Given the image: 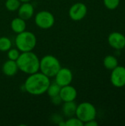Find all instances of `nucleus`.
<instances>
[{
  "label": "nucleus",
  "instance_id": "nucleus-1",
  "mask_svg": "<svg viewBox=\"0 0 125 126\" xmlns=\"http://www.w3.org/2000/svg\"><path fill=\"white\" fill-rule=\"evenodd\" d=\"M50 83L48 76L38 72L29 75L24 83V88L32 95H41L46 92Z\"/></svg>",
  "mask_w": 125,
  "mask_h": 126
},
{
  "label": "nucleus",
  "instance_id": "nucleus-2",
  "mask_svg": "<svg viewBox=\"0 0 125 126\" xmlns=\"http://www.w3.org/2000/svg\"><path fill=\"white\" fill-rule=\"evenodd\" d=\"M16 63L18 69L27 75L38 72L40 69V60L32 51L23 52L20 54Z\"/></svg>",
  "mask_w": 125,
  "mask_h": 126
},
{
  "label": "nucleus",
  "instance_id": "nucleus-3",
  "mask_svg": "<svg viewBox=\"0 0 125 126\" xmlns=\"http://www.w3.org/2000/svg\"><path fill=\"white\" fill-rule=\"evenodd\" d=\"M15 43L17 49L21 52H29L32 51L35 47L37 44V38L35 34L32 32L24 30V32L17 34Z\"/></svg>",
  "mask_w": 125,
  "mask_h": 126
},
{
  "label": "nucleus",
  "instance_id": "nucleus-4",
  "mask_svg": "<svg viewBox=\"0 0 125 126\" xmlns=\"http://www.w3.org/2000/svg\"><path fill=\"white\" fill-rule=\"evenodd\" d=\"M61 68L60 61L52 55H46L40 60V70L49 78L55 77Z\"/></svg>",
  "mask_w": 125,
  "mask_h": 126
},
{
  "label": "nucleus",
  "instance_id": "nucleus-5",
  "mask_svg": "<svg viewBox=\"0 0 125 126\" xmlns=\"http://www.w3.org/2000/svg\"><path fill=\"white\" fill-rule=\"evenodd\" d=\"M75 115L83 123H85L90 120H95L97 110L91 103L84 102L77 106Z\"/></svg>",
  "mask_w": 125,
  "mask_h": 126
},
{
  "label": "nucleus",
  "instance_id": "nucleus-6",
  "mask_svg": "<svg viewBox=\"0 0 125 126\" xmlns=\"http://www.w3.org/2000/svg\"><path fill=\"white\" fill-rule=\"evenodd\" d=\"M35 22L38 27L47 30L53 27L55 24V17L52 13L46 10H42L36 14Z\"/></svg>",
  "mask_w": 125,
  "mask_h": 126
},
{
  "label": "nucleus",
  "instance_id": "nucleus-7",
  "mask_svg": "<svg viewBox=\"0 0 125 126\" xmlns=\"http://www.w3.org/2000/svg\"><path fill=\"white\" fill-rule=\"evenodd\" d=\"M87 14V7L82 2L74 4L69 10V17L73 21H80L85 18Z\"/></svg>",
  "mask_w": 125,
  "mask_h": 126
},
{
  "label": "nucleus",
  "instance_id": "nucleus-8",
  "mask_svg": "<svg viewBox=\"0 0 125 126\" xmlns=\"http://www.w3.org/2000/svg\"><path fill=\"white\" fill-rule=\"evenodd\" d=\"M55 77V83L60 87H63L71 84L73 79V74L71 70L68 68H60Z\"/></svg>",
  "mask_w": 125,
  "mask_h": 126
},
{
  "label": "nucleus",
  "instance_id": "nucleus-9",
  "mask_svg": "<svg viewBox=\"0 0 125 126\" xmlns=\"http://www.w3.org/2000/svg\"><path fill=\"white\" fill-rule=\"evenodd\" d=\"M112 84L116 87H123L125 86V67L116 66L113 69L111 75Z\"/></svg>",
  "mask_w": 125,
  "mask_h": 126
},
{
  "label": "nucleus",
  "instance_id": "nucleus-10",
  "mask_svg": "<svg viewBox=\"0 0 125 126\" xmlns=\"http://www.w3.org/2000/svg\"><path fill=\"white\" fill-rule=\"evenodd\" d=\"M59 96L63 102L74 101L77 97V92L72 86L67 85L60 88Z\"/></svg>",
  "mask_w": 125,
  "mask_h": 126
},
{
  "label": "nucleus",
  "instance_id": "nucleus-11",
  "mask_svg": "<svg viewBox=\"0 0 125 126\" xmlns=\"http://www.w3.org/2000/svg\"><path fill=\"white\" fill-rule=\"evenodd\" d=\"M109 44L116 49H122L125 47V36L118 32H114L108 36Z\"/></svg>",
  "mask_w": 125,
  "mask_h": 126
},
{
  "label": "nucleus",
  "instance_id": "nucleus-12",
  "mask_svg": "<svg viewBox=\"0 0 125 126\" xmlns=\"http://www.w3.org/2000/svg\"><path fill=\"white\" fill-rule=\"evenodd\" d=\"M18 10V17L24 20H28L31 18L34 14V7L32 4L29 2H23L20 5Z\"/></svg>",
  "mask_w": 125,
  "mask_h": 126
},
{
  "label": "nucleus",
  "instance_id": "nucleus-13",
  "mask_svg": "<svg viewBox=\"0 0 125 126\" xmlns=\"http://www.w3.org/2000/svg\"><path fill=\"white\" fill-rule=\"evenodd\" d=\"M18 70V67L16 63V61L13 60H8L4 62V63L2 66V72L4 75L12 77L17 74Z\"/></svg>",
  "mask_w": 125,
  "mask_h": 126
},
{
  "label": "nucleus",
  "instance_id": "nucleus-14",
  "mask_svg": "<svg viewBox=\"0 0 125 126\" xmlns=\"http://www.w3.org/2000/svg\"><path fill=\"white\" fill-rule=\"evenodd\" d=\"M11 29L13 31L17 34L24 32L26 30V22L25 20L22 19L20 17L15 18L12 20L10 24Z\"/></svg>",
  "mask_w": 125,
  "mask_h": 126
},
{
  "label": "nucleus",
  "instance_id": "nucleus-15",
  "mask_svg": "<svg viewBox=\"0 0 125 126\" xmlns=\"http://www.w3.org/2000/svg\"><path fill=\"white\" fill-rule=\"evenodd\" d=\"M77 104L74 101H69V102H64L63 105V114L67 117H73L77 110Z\"/></svg>",
  "mask_w": 125,
  "mask_h": 126
},
{
  "label": "nucleus",
  "instance_id": "nucleus-16",
  "mask_svg": "<svg viewBox=\"0 0 125 126\" xmlns=\"http://www.w3.org/2000/svg\"><path fill=\"white\" fill-rule=\"evenodd\" d=\"M103 63L106 69L113 70L118 66V61L116 57L113 55H108L104 58Z\"/></svg>",
  "mask_w": 125,
  "mask_h": 126
},
{
  "label": "nucleus",
  "instance_id": "nucleus-17",
  "mask_svg": "<svg viewBox=\"0 0 125 126\" xmlns=\"http://www.w3.org/2000/svg\"><path fill=\"white\" fill-rule=\"evenodd\" d=\"M60 86L59 85H57L55 82L53 83H50L49 86L48 87V89L46 91L48 95L52 98L54 97H56L57 95H59L60 94Z\"/></svg>",
  "mask_w": 125,
  "mask_h": 126
},
{
  "label": "nucleus",
  "instance_id": "nucleus-18",
  "mask_svg": "<svg viewBox=\"0 0 125 126\" xmlns=\"http://www.w3.org/2000/svg\"><path fill=\"white\" fill-rule=\"evenodd\" d=\"M12 47V42L7 37H0V51L7 52Z\"/></svg>",
  "mask_w": 125,
  "mask_h": 126
},
{
  "label": "nucleus",
  "instance_id": "nucleus-19",
  "mask_svg": "<svg viewBox=\"0 0 125 126\" xmlns=\"http://www.w3.org/2000/svg\"><path fill=\"white\" fill-rule=\"evenodd\" d=\"M21 5V1L19 0H7L5 1V7L9 11L18 10Z\"/></svg>",
  "mask_w": 125,
  "mask_h": 126
},
{
  "label": "nucleus",
  "instance_id": "nucleus-20",
  "mask_svg": "<svg viewBox=\"0 0 125 126\" xmlns=\"http://www.w3.org/2000/svg\"><path fill=\"white\" fill-rule=\"evenodd\" d=\"M66 123V126H84V123L80 120H79L77 117L75 118V117H72L71 118H69L66 122H65Z\"/></svg>",
  "mask_w": 125,
  "mask_h": 126
},
{
  "label": "nucleus",
  "instance_id": "nucleus-21",
  "mask_svg": "<svg viewBox=\"0 0 125 126\" xmlns=\"http://www.w3.org/2000/svg\"><path fill=\"white\" fill-rule=\"evenodd\" d=\"M20 55V52L18 49H10L7 51V57L10 60L16 61Z\"/></svg>",
  "mask_w": 125,
  "mask_h": 126
},
{
  "label": "nucleus",
  "instance_id": "nucleus-22",
  "mask_svg": "<svg viewBox=\"0 0 125 126\" xmlns=\"http://www.w3.org/2000/svg\"><path fill=\"white\" fill-rule=\"evenodd\" d=\"M120 0H104V4L108 9L114 10L119 4Z\"/></svg>",
  "mask_w": 125,
  "mask_h": 126
},
{
  "label": "nucleus",
  "instance_id": "nucleus-23",
  "mask_svg": "<svg viewBox=\"0 0 125 126\" xmlns=\"http://www.w3.org/2000/svg\"><path fill=\"white\" fill-rule=\"evenodd\" d=\"M52 103H53L55 105H59V104H60V102L62 101V100H61L60 97L59 95H57V96H56V97H52Z\"/></svg>",
  "mask_w": 125,
  "mask_h": 126
},
{
  "label": "nucleus",
  "instance_id": "nucleus-24",
  "mask_svg": "<svg viewBox=\"0 0 125 126\" xmlns=\"http://www.w3.org/2000/svg\"><path fill=\"white\" fill-rule=\"evenodd\" d=\"M84 125L85 126H98V123L95 120H90V121L84 123Z\"/></svg>",
  "mask_w": 125,
  "mask_h": 126
},
{
  "label": "nucleus",
  "instance_id": "nucleus-25",
  "mask_svg": "<svg viewBox=\"0 0 125 126\" xmlns=\"http://www.w3.org/2000/svg\"><path fill=\"white\" fill-rule=\"evenodd\" d=\"M20 1H21V2H29V1H30L31 0H19Z\"/></svg>",
  "mask_w": 125,
  "mask_h": 126
},
{
  "label": "nucleus",
  "instance_id": "nucleus-26",
  "mask_svg": "<svg viewBox=\"0 0 125 126\" xmlns=\"http://www.w3.org/2000/svg\"></svg>",
  "mask_w": 125,
  "mask_h": 126
}]
</instances>
